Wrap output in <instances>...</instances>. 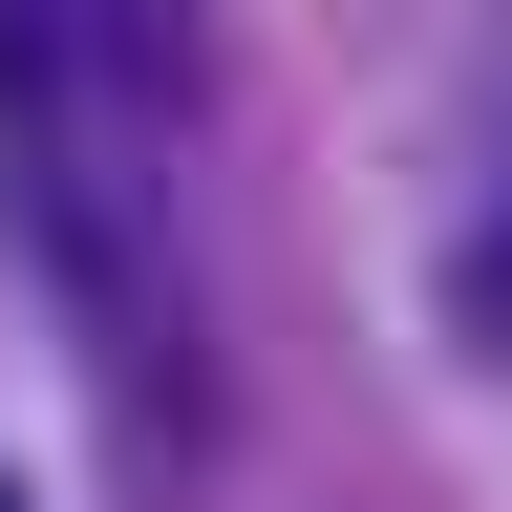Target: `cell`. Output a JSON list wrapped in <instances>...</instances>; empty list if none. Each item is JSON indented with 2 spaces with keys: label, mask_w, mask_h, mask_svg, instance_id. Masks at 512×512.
<instances>
[{
  "label": "cell",
  "mask_w": 512,
  "mask_h": 512,
  "mask_svg": "<svg viewBox=\"0 0 512 512\" xmlns=\"http://www.w3.org/2000/svg\"><path fill=\"white\" fill-rule=\"evenodd\" d=\"M43 86V64H22ZM43 278H64V342H86L107 427L192 470L214 448V320H192V235H171V150L86 86H43Z\"/></svg>",
  "instance_id": "obj_1"
}]
</instances>
